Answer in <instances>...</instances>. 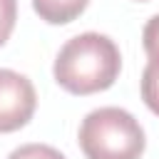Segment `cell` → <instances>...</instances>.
<instances>
[{"label": "cell", "mask_w": 159, "mask_h": 159, "mask_svg": "<svg viewBox=\"0 0 159 159\" xmlns=\"http://www.w3.org/2000/svg\"><path fill=\"white\" fill-rule=\"evenodd\" d=\"M122 67L119 47L99 32H82L67 40L55 60V80L72 94H92L114 84Z\"/></svg>", "instance_id": "obj_1"}, {"label": "cell", "mask_w": 159, "mask_h": 159, "mask_svg": "<svg viewBox=\"0 0 159 159\" xmlns=\"http://www.w3.org/2000/svg\"><path fill=\"white\" fill-rule=\"evenodd\" d=\"M144 144L142 124L119 107L92 109L80 124V147L87 159H139Z\"/></svg>", "instance_id": "obj_2"}, {"label": "cell", "mask_w": 159, "mask_h": 159, "mask_svg": "<svg viewBox=\"0 0 159 159\" xmlns=\"http://www.w3.org/2000/svg\"><path fill=\"white\" fill-rule=\"evenodd\" d=\"M37 94L32 82L15 72L0 67V132H15L25 127L35 114Z\"/></svg>", "instance_id": "obj_3"}, {"label": "cell", "mask_w": 159, "mask_h": 159, "mask_svg": "<svg viewBox=\"0 0 159 159\" xmlns=\"http://www.w3.org/2000/svg\"><path fill=\"white\" fill-rule=\"evenodd\" d=\"M87 2L89 0H32V7L40 15V20L50 25H65L80 17Z\"/></svg>", "instance_id": "obj_4"}, {"label": "cell", "mask_w": 159, "mask_h": 159, "mask_svg": "<svg viewBox=\"0 0 159 159\" xmlns=\"http://www.w3.org/2000/svg\"><path fill=\"white\" fill-rule=\"evenodd\" d=\"M142 99L154 114H159V57L149 60L142 72Z\"/></svg>", "instance_id": "obj_5"}, {"label": "cell", "mask_w": 159, "mask_h": 159, "mask_svg": "<svg viewBox=\"0 0 159 159\" xmlns=\"http://www.w3.org/2000/svg\"><path fill=\"white\" fill-rule=\"evenodd\" d=\"M7 159H65L62 152H57L50 144H22L7 154Z\"/></svg>", "instance_id": "obj_6"}, {"label": "cell", "mask_w": 159, "mask_h": 159, "mask_svg": "<svg viewBox=\"0 0 159 159\" xmlns=\"http://www.w3.org/2000/svg\"><path fill=\"white\" fill-rule=\"evenodd\" d=\"M17 20V0H0V47L7 42Z\"/></svg>", "instance_id": "obj_7"}, {"label": "cell", "mask_w": 159, "mask_h": 159, "mask_svg": "<svg viewBox=\"0 0 159 159\" xmlns=\"http://www.w3.org/2000/svg\"><path fill=\"white\" fill-rule=\"evenodd\" d=\"M142 45H144V52L149 55V60L159 57V15H154L144 25V30H142Z\"/></svg>", "instance_id": "obj_8"}]
</instances>
